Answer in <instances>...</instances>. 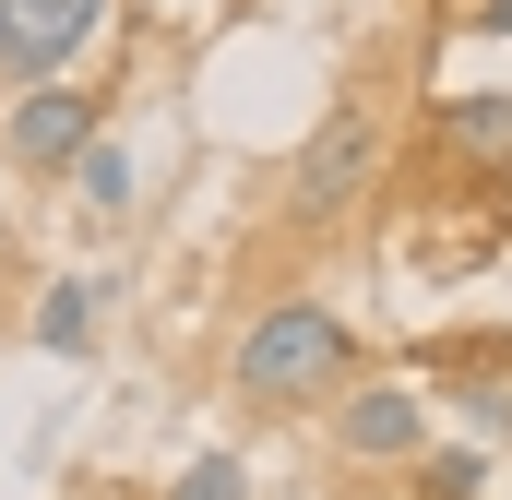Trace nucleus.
<instances>
[{"instance_id":"obj_8","label":"nucleus","mask_w":512,"mask_h":500,"mask_svg":"<svg viewBox=\"0 0 512 500\" xmlns=\"http://www.w3.org/2000/svg\"><path fill=\"white\" fill-rule=\"evenodd\" d=\"M72 191H84V215H96V227H120V215H131V191H143V179H131V143H120V131H96V143L72 155Z\"/></svg>"},{"instance_id":"obj_1","label":"nucleus","mask_w":512,"mask_h":500,"mask_svg":"<svg viewBox=\"0 0 512 500\" xmlns=\"http://www.w3.org/2000/svg\"><path fill=\"white\" fill-rule=\"evenodd\" d=\"M346 381H358V322H346L334 298H310V286L262 298L251 322H239V346H227V393L262 405V417H310V405H334Z\"/></svg>"},{"instance_id":"obj_4","label":"nucleus","mask_w":512,"mask_h":500,"mask_svg":"<svg viewBox=\"0 0 512 500\" xmlns=\"http://www.w3.org/2000/svg\"><path fill=\"white\" fill-rule=\"evenodd\" d=\"M322 417H334V453H346V465H417V453L441 441V417H429L417 381H346Z\"/></svg>"},{"instance_id":"obj_6","label":"nucleus","mask_w":512,"mask_h":500,"mask_svg":"<svg viewBox=\"0 0 512 500\" xmlns=\"http://www.w3.org/2000/svg\"><path fill=\"white\" fill-rule=\"evenodd\" d=\"M429 167L465 191H512V96H429Z\"/></svg>"},{"instance_id":"obj_11","label":"nucleus","mask_w":512,"mask_h":500,"mask_svg":"<svg viewBox=\"0 0 512 500\" xmlns=\"http://www.w3.org/2000/svg\"><path fill=\"white\" fill-rule=\"evenodd\" d=\"M167 500H251V465H239V453H191V465L167 477Z\"/></svg>"},{"instance_id":"obj_10","label":"nucleus","mask_w":512,"mask_h":500,"mask_svg":"<svg viewBox=\"0 0 512 500\" xmlns=\"http://www.w3.org/2000/svg\"><path fill=\"white\" fill-rule=\"evenodd\" d=\"M405 477H417V500H477L489 489V453H477V441H429Z\"/></svg>"},{"instance_id":"obj_5","label":"nucleus","mask_w":512,"mask_h":500,"mask_svg":"<svg viewBox=\"0 0 512 500\" xmlns=\"http://www.w3.org/2000/svg\"><path fill=\"white\" fill-rule=\"evenodd\" d=\"M108 131L96 108V84H12V120H0V155L24 167V179H72V155Z\"/></svg>"},{"instance_id":"obj_7","label":"nucleus","mask_w":512,"mask_h":500,"mask_svg":"<svg viewBox=\"0 0 512 500\" xmlns=\"http://www.w3.org/2000/svg\"><path fill=\"white\" fill-rule=\"evenodd\" d=\"M429 405L477 441H512V346H429Z\"/></svg>"},{"instance_id":"obj_3","label":"nucleus","mask_w":512,"mask_h":500,"mask_svg":"<svg viewBox=\"0 0 512 500\" xmlns=\"http://www.w3.org/2000/svg\"><path fill=\"white\" fill-rule=\"evenodd\" d=\"M108 36V0H0V84H72Z\"/></svg>"},{"instance_id":"obj_12","label":"nucleus","mask_w":512,"mask_h":500,"mask_svg":"<svg viewBox=\"0 0 512 500\" xmlns=\"http://www.w3.org/2000/svg\"><path fill=\"white\" fill-rule=\"evenodd\" d=\"M465 36H512V0H477V12H465Z\"/></svg>"},{"instance_id":"obj_9","label":"nucleus","mask_w":512,"mask_h":500,"mask_svg":"<svg viewBox=\"0 0 512 500\" xmlns=\"http://www.w3.org/2000/svg\"><path fill=\"white\" fill-rule=\"evenodd\" d=\"M24 334H36L48 358H84V346H96V286H84V274H60V286L36 298V322H24Z\"/></svg>"},{"instance_id":"obj_2","label":"nucleus","mask_w":512,"mask_h":500,"mask_svg":"<svg viewBox=\"0 0 512 500\" xmlns=\"http://www.w3.org/2000/svg\"><path fill=\"white\" fill-rule=\"evenodd\" d=\"M382 143H393V131H382V96L346 84L322 120L298 131V155H286V239H334V227L358 215V191L382 179Z\"/></svg>"}]
</instances>
